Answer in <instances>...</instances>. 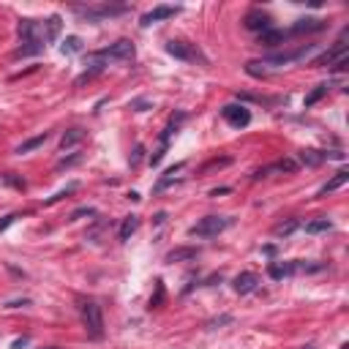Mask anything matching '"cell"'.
I'll return each mask as SVG.
<instances>
[{"label": "cell", "mask_w": 349, "mask_h": 349, "mask_svg": "<svg viewBox=\"0 0 349 349\" xmlns=\"http://www.w3.org/2000/svg\"><path fill=\"white\" fill-rule=\"evenodd\" d=\"M19 38H22V46L17 49V57H30L44 49V38L38 36L36 19H19Z\"/></svg>", "instance_id": "obj_1"}, {"label": "cell", "mask_w": 349, "mask_h": 349, "mask_svg": "<svg viewBox=\"0 0 349 349\" xmlns=\"http://www.w3.org/2000/svg\"><path fill=\"white\" fill-rule=\"evenodd\" d=\"M232 226V218L226 216H205L202 221H197V224L189 229V235H197V238H216L224 229H229Z\"/></svg>", "instance_id": "obj_3"}, {"label": "cell", "mask_w": 349, "mask_h": 349, "mask_svg": "<svg viewBox=\"0 0 349 349\" xmlns=\"http://www.w3.org/2000/svg\"><path fill=\"white\" fill-rule=\"evenodd\" d=\"M129 11V6H74V14H79L82 19H106V17H120Z\"/></svg>", "instance_id": "obj_4"}, {"label": "cell", "mask_w": 349, "mask_h": 349, "mask_svg": "<svg viewBox=\"0 0 349 349\" xmlns=\"http://www.w3.org/2000/svg\"><path fill=\"white\" fill-rule=\"evenodd\" d=\"M14 218H17V216H6L3 221H0V232H6V229H9V226L14 224Z\"/></svg>", "instance_id": "obj_36"}, {"label": "cell", "mask_w": 349, "mask_h": 349, "mask_svg": "<svg viewBox=\"0 0 349 349\" xmlns=\"http://www.w3.org/2000/svg\"><path fill=\"white\" fill-rule=\"evenodd\" d=\"M104 60H106V57L101 55V52H98V55H93V57H90V69H87L82 77H77V85H85V82H90L93 77H98V74L104 71Z\"/></svg>", "instance_id": "obj_12"}, {"label": "cell", "mask_w": 349, "mask_h": 349, "mask_svg": "<svg viewBox=\"0 0 349 349\" xmlns=\"http://www.w3.org/2000/svg\"><path fill=\"white\" fill-rule=\"evenodd\" d=\"M82 322H85V330L90 338H101L104 335V314H101V306L96 300H87L82 303Z\"/></svg>", "instance_id": "obj_2"}, {"label": "cell", "mask_w": 349, "mask_h": 349, "mask_svg": "<svg viewBox=\"0 0 349 349\" xmlns=\"http://www.w3.org/2000/svg\"><path fill=\"white\" fill-rule=\"evenodd\" d=\"M259 286V276H254V273H240L238 278H235V292L238 295H248L254 292Z\"/></svg>", "instance_id": "obj_11"}, {"label": "cell", "mask_w": 349, "mask_h": 349, "mask_svg": "<svg viewBox=\"0 0 349 349\" xmlns=\"http://www.w3.org/2000/svg\"><path fill=\"white\" fill-rule=\"evenodd\" d=\"M300 161H303L306 166H319L322 161H327V153H322V150H303V153H300Z\"/></svg>", "instance_id": "obj_19"}, {"label": "cell", "mask_w": 349, "mask_h": 349, "mask_svg": "<svg viewBox=\"0 0 349 349\" xmlns=\"http://www.w3.org/2000/svg\"><path fill=\"white\" fill-rule=\"evenodd\" d=\"M221 115H224V120L229 126H235V129H246V126L251 123V112H248L243 104H226L224 109H221Z\"/></svg>", "instance_id": "obj_5"}, {"label": "cell", "mask_w": 349, "mask_h": 349, "mask_svg": "<svg viewBox=\"0 0 349 349\" xmlns=\"http://www.w3.org/2000/svg\"><path fill=\"white\" fill-rule=\"evenodd\" d=\"M52 349H55V346H52Z\"/></svg>", "instance_id": "obj_41"}, {"label": "cell", "mask_w": 349, "mask_h": 349, "mask_svg": "<svg viewBox=\"0 0 349 349\" xmlns=\"http://www.w3.org/2000/svg\"><path fill=\"white\" fill-rule=\"evenodd\" d=\"M82 139H85V131H82V129H71V131H66V134H63V139H60V147L66 150V147L82 142Z\"/></svg>", "instance_id": "obj_21"}, {"label": "cell", "mask_w": 349, "mask_h": 349, "mask_svg": "<svg viewBox=\"0 0 349 349\" xmlns=\"http://www.w3.org/2000/svg\"><path fill=\"white\" fill-rule=\"evenodd\" d=\"M295 229H300V221H286V224H278L276 226V235H278V238H286V235H292Z\"/></svg>", "instance_id": "obj_26"}, {"label": "cell", "mask_w": 349, "mask_h": 349, "mask_svg": "<svg viewBox=\"0 0 349 349\" xmlns=\"http://www.w3.org/2000/svg\"><path fill=\"white\" fill-rule=\"evenodd\" d=\"M292 30L295 33H319V30H325V19H317V17L298 19V25H295Z\"/></svg>", "instance_id": "obj_13"}, {"label": "cell", "mask_w": 349, "mask_h": 349, "mask_svg": "<svg viewBox=\"0 0 349 349\" xmlns=\"http://www.w3.org/2000/svg\"><path fill=\"white\" fill-rule=\"evenodd\" d=\"M341 349H349V344H344V346H341Z\"/></svg>", "instance_id": "obj_40"}, {"label": "cell", "mask_w": 349, "mask_h": 349, "mask_svg": "<svg viewBox=\"0 0 349 349\" xmlns=\"http://www.w3.org/2000/svg\"><path fill=\"white\" fill-rule=\"evenodd\" d=\"M189 259H197V248H174V251L166 254V262H189Z\"/></svg>", "instance_id": "obj_16"}, {"label": "cell", "mask_w": 349, "mask_h": 349, "mask_svg": "<svg viewBox=\"0 0 349 349\" xmlns=\"http://www.w3.org/2000/svg\"><path fill=\"white\" fill-rule=\"evenodd\" d=\"M303 349H317V346H303Z\"/></svg>", "instance_id": "obj_39"}, {"label": "cell", "mask_w": 349, "mask_h": 349, "mask_svg": "<svg viewBox=\"0 0 349 349\" xmlns=\"http://www.w3.org/2000/svg\"><path fill=\"white\" fill-rule=\"evenodd\" d=\"M131 106H134V109H137V112H145V109H147V106H150V104H147L145 98H137V101H131Z\"/></svg>", "instance_id": "obj_35"}, {"label": "cell", "mask_w": 349, "mask_h": 349, "mask_svg": "<svg viewBox=\"0 0 349 349\" xmlns=\"http://www.w3.org/2000/svg\"><path fill=\"white\" fill-rule=\"evenodd\" d=\"M232 317L226 314V317H218V319H213V322H207V327H218V325H229Z\"/></svg>", "instance_id": "obj_34"}, {"label": "cell", "mask_w": 349, "mask_h": 349, "mask_svg": "<svg viewBox=\"0 0 349 349\" xmlns=\"http://www.w3.org/2000/svg\"><path fill=\"white\" fill-rule=\"evenodd\" d=\"M267 273H270V278H284V276H295V273H292V262H286V265H278V262H273V265L267 267Z\"/></svg>", "instance_id": "obj_23"}, {"label": "cell", "mask_w": 349, "mask_h": 349, "mask_svg": "<svg viewBox=\"0 0 349 349\" xmlns=\"http://www.w3.org/2000/svg\"><path fill=\"white\" fill-rule=\"evenodd\" d=\"M246 71L251 74V77H265V69H259V63H254V60L246 63Z\"/></svg>", "instance_id": "obj_32"}, {"label": "cell", "mask_w": 349, "mask_h": 349, "mask_svg": "<svg viewBox=\"0 0 349 349\" xmlns=\"http://www.w3.org/2000/svg\"><path fill=\"white\" fill-rule=\"evenodd\" d=\"M232 189H229V186H218V189H213L210 191V197H218V194H229Z\"/></svg>", "instance_id": "obj_37"}, {"label": "cell", "mask_w": 349, "mask_h": 349, "mask_svg": "<svg viewBox=\"0 0 349 349\" xmlns=\"http://www.w3.org/2000/svg\"><path fill=\"white\" fill-rule=\"evenodd\" d=\"M137 229H139V216H126L123 224H120V240H129Z\"/></svg>", "instance_id": "obj_18"}, {"label": "cell", "mask_w": 349, "mask_h": 349, "mask_svg": "<svg viewBox=\"0 0 349 349\" xmlns=\"http://www.w3.org/2000/svg\"><path fill=\"white\" fill-rule=\"evenodd\" d=\"M101 55L112 57V60H134V44L129 41V38H120V41H115L109 49H104Z\"/></svg>", "instance_id": "obj_8"}, {"label": "cell", "mask_w": 349, "mask_h": 349, "mask_svg": "<svg viewBox=\"0 0 349 349\" xmlns=\"http://www.w3.org/2000/svg\"><path fill=\"white\" fill-rule=\"evenodd\" d=\"M166 52H169L172 57H178V60H202L205 63V57L199 55V49H194V46L186 44V41H169L166 44Z\"/></svg>", "instance_id": "obj_6"}, {"label": "cell", "mask_w": 349, "mask_h": 349, "mask_svg": "<svg viewBox=\"0 0 349 349\" xmlns=\"http://www.w3.org/2000/svg\"><path fill=\"white\" fill-rule=\"evenodd\" d=\"M44 25H46V41H57V36H60V17H49Z\"/></svg>", "instance_id": "obj_25"}, {"label": "cell", "mask_w": 349, "mask_h": 349, "mask_svg": "<svg viewBox=\"0 0 349 349\" xmlns=\"http://www.w3.org/2000/svg\"><path fill=\"white\" fill-rule=\"evenodd\" d=\"M178 11H180L178 6H156L153 11H147V14L142 17V22H139V25H142V28H150L153 22H161V19H169V17L178 14Z\"/></svg>", "instance_id": "obj_9"}, {"label": "cell", "mask_w": 349, "mask_h": 349, "mask_svg": "<svg viewBox=\"0 0 349 349\" xmlns=\"http://www.w3.org/2000/svg\"><path fill=\"white\" fill-rule=\"evenodd\" d=\"M330 229H333V224L327 218H317V221H308V224H306L308 235H319V232H330Z\"/></svg>", "instance_id": "obj_22"}, {"label": "cell", "mask_w": 349, "mask_h": 349, "mask_svg": "<svg viewBox=\"0 0 349 349\" xmlns=\"http://www.w3.org/2000/svg\"><path fill=\"white\" fill-rule=\"evenodd\" d=\"M286 41V33L284 30H265V33H259V44H265V46H278V44H284Z\"/></svg>", "instance_id": "obj_15"}, {"label": "cell", "mask_w": 349, "mask_h": 349, "mask_svg": "<svg viewBox=\"0 0 349 349\" xmlns=\"http://www.w3.org/2000/svg\"><path fill=\"white\" fill-rule=\"evenodd\" d=\"M161 303H164V284H161V281H156V295L150 298V308H158Z\"/></svg>", "instance_id": "obj_28"}, {"label": "cell", "mask_w": 349, "mask_h": 349, "mask_svg": "<svg viewBox=\"0 0 349 349\" xmlns=\"http://www.w3.org/2000/svg\"><path fill=\"white\" fill-rule=\"evenodd\" d=\"M325 93H327V85H319L317 90H311V93H308V96H306V106H314V104H317L322 96H325Z\"/></svg>", "instance_id": "obj_27"}, {"label": "cell", "mask_w": 349, "mask_h": 349, "mask_svg": "<svg viewBox=\"0 0 349 349\" xmlns=\"http://www.w3.org/2000/svg\"><path fill=\"white\" fill-rule=\"evenodd\" d=\"M142 153H145V147H142V145L134 147V153H131V166H137L139 161H142Z\"/></svg>", "instance_id": "obj_33"}, {"label": "cell", "mask_w": 349, "mask_h": 349, "mask_svg": "<svg viewBox=\"0 0 349 349\" xmlns=\"http://www.w3.org/2000/svg\"><path fill=\"white\" fill-rule=\"evenodd\" d=\"M346 180H349V172H344V169H341V172H335V178L327 180V183L319 189V194H330V191H335V189H341V186H344Z\"/></svg>", "instance_id": "obj_17"}, {"label": "cell", "mask_w": 349, "mask_h": 349, "mask_svg": "<svg viewBox=\"0 0 349 349\" xmlns=\"http://www.w3.org/2000/svg\"><path fill=\"white\" fill-rule=\"evenodd\" d=\"M82 216H96V210H93V207H77V210L69 216V221H77V218H82Z\"/></svg>", "instance_id": "obj_29"}, {"label": "cell", "mask_w": 349, "mask_h": 349, "mask_svg": "<svg viewBox=\"0 0 349 349\" xmlns=\"http://www.w3.org/2000/svg\"><path fill=\"white\" fill-rule=\"evenodd\" d=\"M74 189H77V183H71V186H66V189H63V191H57V194H55V197H49V199H46V205H55V202H57V199H63V197H66V194H71Z\"/></svg>", "instance_id": "obj_30"}, {"label": "cell", "mask_w": 349, "mask_h": 349, "mask_svg": "<svg viewBox=\"0 0 349 349\" xmlns=\"http://www.w3.org/2000/svg\"><path fill=\"white\" fill-rule=\"evenodd\" d=\"M79 161H82V156H79V153H74L71 158H63V161H60V164H57V169H66V166H74V164H79Z\"/></svg>", "instance_id": "obj_31"}, {"label": "cell", "mask_w": 349, "mask_h": 349, "mask_svg": "<svg viewBox=\"0 0 349 349\" xmlns=\"http://www.w3.org/2000/svg\"><path fill=\"white\" fill-rule=\"evenodd\" d=\"M346 49H349V46H346V41H338V44H335L330 52H325V55H322V57H317V60H314V66H335L341 57H346Z\"/></svg>", "instance_id": "obj_10"}, {"label": "cell", "mask_w": 349, "mask_h": 349, "mask_svg": "<svg viewBox=\"0 0 349 349\" xmlns=\"http://www.w3.org/2000/svg\"><path fill=\"white\" fill-rule=\"evenodd\" d=\"M79 49H82V38H79V36H69L63 41V46H60V52H63V55H77Z\"/></svg>", "instance_id": "obj_24"}, {"label": "cell", "mask_w": 349, "mask_h": 349, "mask_svg": "<svg viewBox=\"0 0 349 349\" xmlns=\"http://www.w3.org/2000/svg\"><path fill=\"white\" fill-rule=\"evenodd\" d=\"M270 14H265V11H259V9H254V11H248L246 19H243V25L248 30H257V33H265V30H270Z\"/></svg>", "instance_id": "obj_7"}, {"label": "cell", "mask_w": 349, "mask_h": 349, "mask_svg": "<svg viewBox=\"0 0 349 349\" xmlns=\"http://www.w3.org/2000/svg\"><path fill=\"white\" fill-rule=\"evenodd\" d=\"M46 139H49V134H38V137H33V139H28V142H22L17 147V153L22 156V153H30V150H36V147H41Z\"/></svg>", "instance_id": "obj_20"}, {"label": "cell", "mask_w": 349, "mask_h": 349, "mask_svg": "<svg viewBox=\"0 0 349 349\" xmlns=\"http://www.w3.org/2000/svg\"><path fill=\"white\" fill-rule=\"evenodd\" d=\"M153 221H156V224H164V221H166V213H156V218H153Z\"/></svg>", "instance_id": "obj_38"}, {"label": "cell", "mask_w": 349, "mask_h": 349, "mask_svg": "<svg viewBox=\"0 0 349 349\" xmlns=\"http://www.w3.org/2000/svg\"><path fill=\"white\" fill-rule=\"evenodd\" d=\"M183 166H186V164H183V161H180V164H174V166H172V169H166V172H164V178H161L158 183H156V189H153V191H156V194H161V191L166 189V186H172L174 180H178V172H183Z\"/></svg>", "instance_id": "obj_14"}]
</instances>
